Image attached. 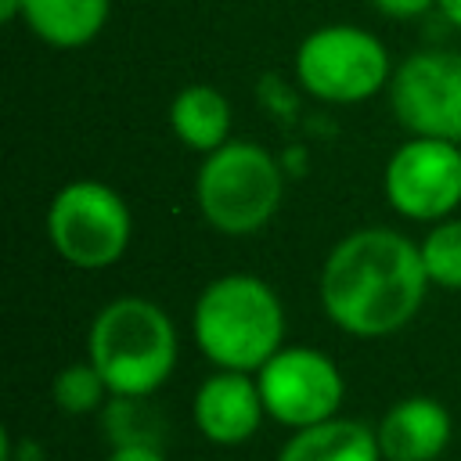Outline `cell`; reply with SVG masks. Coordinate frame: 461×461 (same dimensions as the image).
<instances>
[{"instance_id": "6da1fadb", "label": "cell", "mask_w": 461, "mask_h": 461, "mask_svg": "<svg viewBox=\"0 0 461 461\" xmlns=\"http://www.w3.org/2000/svg\"><path fill=\"white\" fill-rule=\"evenodd\" d=\"M418 241L396 227H357L342 234L317 274L324 317L353 339H389L403 331L429 292Z\"/></svg>"}, {"instance_id": "7a4b0ae2", "label": "cell", "mask_w": 461, "mask_h": 461, "mask_svg": "<svg viewBox=\"0 0 461 461\" xmlns=\"http://www.w3.org/2000/svg\"><path fill=\"white\" fill-rule=\"evenodd\" d=\"M285 303L259 274H220L191 306V339L198 353L223 371L256 375L285 346Z\"/></svg>"}, {"instance_id": "3957f363", "label": "cell", "mask_w": 461, "mask_h": 461, "mask_svg": "<svg viewBox=\"0 0 461 461\" xmlns=\"http://www.w3.org/2000/svg\"><path fill=\"white\" fill-rule=\"evenodd\" d=\"M86 360L101 371L112 396H151L180 360V335L155 299L115 295L86 328Z\"/></svg>"}, {"instance_id": "277c9868", "label": "cell", "mask_w": 461, "mask_h": 461, "mask_svg": "<svg viewBox=\"0 0 461 461\" xmlns=\"http://www.w3.org/2000/svg\"><path fill=\"white\" fill-rule=\"evenodd\" d=\"M285 202V169L256 140L230 137L202 155L194 169V205L202 220L227 238L259 234Z\"/></svg>"}, {"instance_id": "5b68a950", "label": "cell", "mask_w": 461, "mask_h": 461, "mask_svg": "<svg viewBox=\"0 0 461 461\" xmlns=\"http://www.w3.org/2000/svg\"><path fill=\"white\" fill-rule=\"evenodd\" d=\"M295 83L324 104H360L393 79L389 47L364 25L331 22L306 32L295 47Z\"/></svg>"}, {"instance_id": "8992f818", "label": "cell", "mask_w": 461, "mask_h": 461, "mask_svg": "<svg viewBox=\"0 0 461 461\" xmlns=\"http://www.w3.org/2000/svg\"><path fill=\"white\" fill-rule=\"evenodd\" d=\"M43 230L58 259L76 270H108L115 267L133 238V212L126 198L104 180H68L54 191Z\"/></svg>"}, {"instance_id": "52a82bcc", "label": "cell", "mask_w": 461, "mask_h": 461, "mask_svg": "<svg viewBox=\"0 0 461 461\" xmlns=\"http://www.w3.org/2000/svg\"><path fill=\"white\" fill-rule=\"evenodd\" d=\"M256 382L267 418L285 425L288 432L342 414V400H346L342 367L317 346L285 342L256 371Z\"/></svg>"}, {"instance_id": "ba28073f", "label": "cell", "mask_w": 461, "mask_h": 461, "mask_svg": "<svg viewBox=\"0 0 461 461\" xmlns=\"http://www.w3.org/2000/svg\"><path fill=\"white\" fill-rule=\"evenodd\" d=\"M389 112L407 137L461 144V54L425 47L407 54L385 86Z\"/></svg>"}, {"instance_id": "9c48e42d", "label": "cell", "mask_w": 461, "mask_h": 461, "mask_svg": "<svg viewBox=\"0 0 461 461\" xmlns=\"http://www.w3.org/2000/svg\"><path fill=\"white\" fill-rule=\"evenodd\" d=\"M389 209L411 223H439L461 209V144L407 137L382 169Z\"/></svg>"}, {"instance_id": "30bf717a", "label": "cell", "mask_w": 461, "mask_h": 461, "mask_svg": "<svg viewBox=\"0 0 461 461\" xmlns=\"http://www.w3.org/2000/svg\"><path fill=\"white\" fill-rule=\"evenodd\" d=\"M267 418L259 382L249 371H223L212 367L191 396V421L194 429L216 447L249 443Z\"/></svg>"}, {"instance_id": "8fae6325", "label": "cell", "mask_w": 461, "mask_h": 461, "mask_svg": "<svg viewBox=\"0 0 461 461\" xmlns=\"http://www.w3.org/2000/svg\"><path fill=\"white\" fill-rule=\"evenodd\" d=\"M382 461H436L454 436V418L436 396H403L375 425Z\"/></svg>"}, {"instance_id": "7c38bea8", "label": "cell", "mask_w": 461, "mask_h": 461, "mask_svg": "<svg viewBox=\"0 0 461 461\" xmlns=\"http://www.w3.org/2000/svg\"><path fill=\"white\" fill-rule=\"evenodd\" d=\"M169 130L173 137L198 151V155H209L216 148H223L230 140V126H234V108H230V97L212 86V83H187L173 94L169 101Z\"/></svg>"}, {"instance_id": "4fadbf2b", "label": "cell", "mask_w": 461, "mask_h": 461, "mask_svg": "<svg viewBox=\"0 0 461 461\" xmlns=\"http://www.w3.org/2000/svg\"><path fill=\"white\" fill-rule=\"evenodd\" d=\"M112 0H22V25L54 50H76L101 36Z\"/></svg>"}, {"instance_id": "5bb4252c", "label": "cell", "mask_w": 461, "mask_h": 461, "mask_svg": "<svg viewBox=\"0 0 461 461\" xmlns=\"http://www.w3.org/2000/svg\"><path fill=\"white\" fill-rule=\"evenodd\" d=\"M274 461H382V450L367 421L335 414L328 421L295 429Z\"/></svg>"}, {"instance_id": "9a60e30c", "label": "cell", "mask_w": 461, "mask_h": 461, "mask_svg": "<svg viewBox=\"0 0 461 461\" xmlns=\"http://www.w3.org/2000/svg\"><path fill=\"white\" fill-rule=\"evenodd\" d=\"M418 252L429 274L432 288L461 292V216H447L439 223H429L418 238Z\"/></svg>"}, {"instance_id": "2e32d148", "label": "cell", "mask_w": 461, "mask_h": 461, "mask_svg": "<svg viewBox=\"0 0 461 461\" xmlns=\"http://www.w3.org/2000/svg\"><path fill=\"white\" fill-rule=\"evenodd\" d=\"M50 400L58 411L79 418V414L104 411V403L112 400V389L90 360H72L50 378Z\"/></svg>"}, {"instance_id": "e0dca14e", "label": "cell", "mask_w": 461, "mask_h": 461, "mask_svg": "<svg viewBox=\"0 0 461 461\" xmlns=\"http://www.w3.org/2000/svg\"><path fill=\"white\" fill-rule=\"evenodd\" d=\"M101 429L108 447L119 443H162L158 421L148 411V396H112L101 411Z\"/></svg>"}, {"instance_id": "ac0fdd59", "label": "cell", "mask_w": 461, "mask_h": 461, "mask_svg": "<svg viewBox=\"0 0 461 461\" xmlns=\"http://www.w3.org/2000/svg\"><path fill=\"white\" fill-rule=\"evenodd\" d=\"M378 14H385V18H396V22H411V18H421V14H429L439 0H367Z\"/></svg>"}, {"instance_id": "d6986e66", "label": "cell", "mask_w": 461, "mask_h": 461, "mask_svg": "<svg viewBox=\"0 0 461 461\" xmlns=\"http://www.w3.org/2000/svg\"><path fill=\"white\" fill-rule=\"evenodd\" d=\"M104 461H169V457L162 443H119V447H108Z\"/></svg>"}, {"instance_id": "ffe728a7", "label": "cell", "mask_w": 461, "mask_h": 461, "mask_svg": "<svg viewBox=\"0 0 461 461\" xmlns=\"http://www.w3.org/2000/svg\"><path fill=\"white\" fill-rule=\"evenodd\" d=\"M436 11H439L454 29H461V0H439Z\"/></svg>"}, {"instance_id": "44dd1931", "label": "cell", "mask_w": 461, "mask_h": 461, "mask_svg": "<svg viewBox=\"0 0 461 461\" xmlns=\"http://www.w3.org/2000/svg\"><path fill=\"white\" fill-rule=\"evenodd\" d=\"M0 18L4 22H22V0H0Z\"/></svg>"}]
</instances>
